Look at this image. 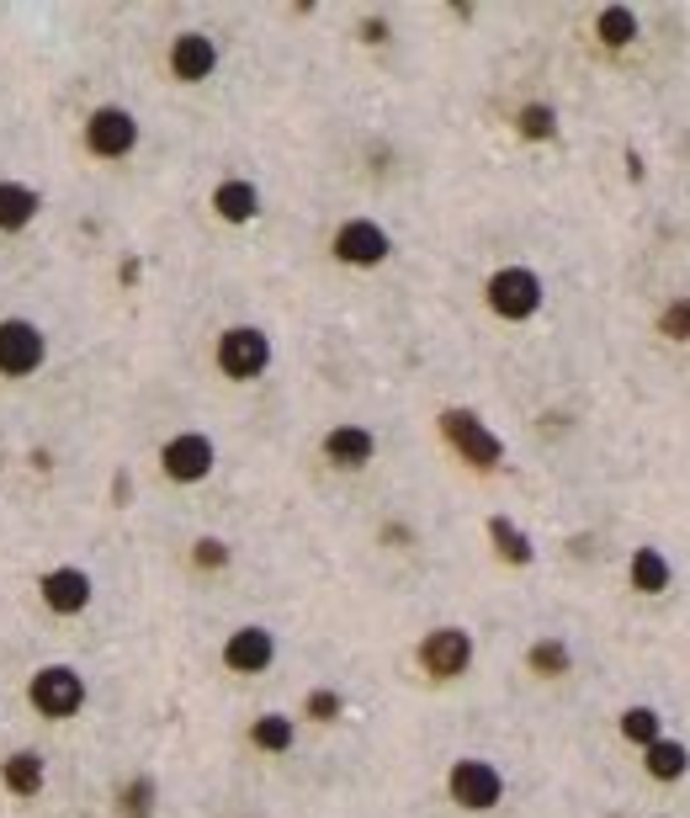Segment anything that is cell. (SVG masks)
Returning a JSON list of instances; mask_svg holds the SVG:
<instances>
[{
    "instance_id": "20",
    "label": "cell",
    "mask_w": 690,
    "mask_h": 818,
    "mask_svg": "<svg viewBox=\"0 0 690 818\" xmlns=\"http://www.w3.org/2000/svg\"><path fill=\"white\" fill-rule=\"evenodd\" d=\"M686 765H690L686 744H669V739H654V744H648V776H659V782H680V776H686Z\"/></svg>"
},
{
    "instance_id": "16",
    "label": "cell",
    "mask_w": 690,
    "mask_h": 818,
    "mask_svg": "<svg viewBox=\"0 0 690 818\" xmlns=\"http://www.w3.org/2000/svg\"><path fill=\"white\" fill-rule=\"evenodd\" d=\"M43 208V197L22 182H0V235H22Z\"/></svg>"
},
{
    "instance_id": "13",
    "label": "cell",
    "mask_w": 690,
    "mask_h": 818,
    "mask_svg": "<svg viewBox=\"0 0 690 818\" xmlns=\"http://www.w3.org/2000/svg\"><path fill=\"white\" fill-rule=\"evenodd\" d=\"M212 69H218V48H212L208 32H180L176 43H171V75L176 80H208Z\"/></svg>"
},
{
    "instance_id": "1",
    "label": "cell",
    "mask_w": 690,
    "mask_h": 818,
    "mask_svg": "<svg viewBox=\"0 0 690 818\" xmlns=\"http://www.w3.org/2000/svg\"><path fill=\"white\" fill-rule=\"evenodd\" d=\"M28 701H32V712H37V718H48V723L80 718V707H86V675H80L75 665H43V669H32Z\"/></svg>"
},
{
    "instance_id": "23",
    "label": "cell",
    "mask_w": 690,
    "mask_h": 818,
    "mask_svg": "<svg viewBox=\"0 0 690 818\" xmlns=\"http://www.w3.org/2000/svg\"><path fill=\"white\" fill-rule=\"evenodd\" d=\"M526 665L537 669V675H569V648L558 643V637H541V643H532V654H526Z\"/></svg>"
},
{
    "instance_id": "27",
    "label": "cell",
    "mask_w": 690,
    "mask_h": 818,
    "mask_svg": "<svg viewBox=\"0 0 690 818\" xmlns=\"http://www.w3.org/2000/svg\"><path fill=\"white\" fill-rule=\"evenodd\" d=\"M340 707H346V701L335 697V691H308V718H314V723H335Z\"/></svg>"
},
{
    "instance_id": "18",
    "label": "cell",
    "mask_w": 690,
    "mask_h": 818,
    "mask_svg": "<svg viewBox=\"0 0 690 818\" xmlns=\"http://www.w3.org/2000/svg\"><path fill=\"white\" fill-rule=\"evenodd\" d=\"M250 744L266 750V755H287V750H293V718H282V712L255 718V723H250Z\"/></svg>"
},
{
    "instance_id": "5",
    "label": "cell",
    "mask_w": 690,
    "mask_h": 818,
    "mask_svg": "<svg viewBox=\"0 0 690 818\" xmlns=\"http://www.w3.org/2000/svg\"><path fill=\"white\" fill-rule=\"evenodd\" d=\"M271 362V340L255 325H234V330H223L218 340V367L234 378V383H250V378H261Z\"/></svg>"
},
{
    "instance_id": "8",
    "label": "cell",
    "mask_w": 690,
    "mask_h": 818,
    "mask_svg": "<svg viewBox=\"0 0 690 818\" xmlns=\"http://www.w3.org/2000/svg\"><path fill=\"white\" fill-rule=\"evenodd\" d=\"M160 462H165V473H171L176 484H197V479H208L212 473V441L202 436V430H180V436L165 441Z\"/></svg>"
},
{
    "instance_id": "11",
    "label": "cell",
    "mask_w": 690,
    "mask_h": 818,
    "mask_svg": "<svg viewBox=\"0 0 690 818\" xmlns=\"http://www.w3.org/2000/svg\"><path fill=\"white\" fill-rule=\"evenodd\" d=\"M335 255H340L346 266H377V261H388V235H383L372 218H351V223H340V235H335Z\"/></svg>"
},
{
    "instance_id": "6",
    "label": "cell",
    "mask_w": 690,
    "mask_h": 818,
    "mask_svg": "<svg viewBox=\"0 0 690 818\" xmlns=\"http://www.w3.org/2000/svg\"><path fill=\"white\" fill-rule=\"evenodd\" d=\"M489 308L500 314V319H532L541 308V282L537 272H526V266H505V272L489 276Z\"/></svg>"
},
{
    "instance_id": "25",
    "label": "cell",
    "mask_w": 690,
    "mask_h": 818,
    "mask_svg": "<svg viewBox=\"0 0 690 818\" xmlns=\"http://www.w3.org/2000/svg\"><path fill=\"white\" fill-rule=\"evenodd\" d=\"M622 733H627L632 744L648 750V744L659 739V712H654V707H632V712H622Z\"/></svg>"
},
{
    "instance_id": "21",
    "label": "cell",
    "mask_w": 690,
    "mask_h": 818,
    "mask_svg": "<svg viewBox=\"0 0 690 818\" xmlns=\"http://www.w3.org/2000/svg\"><path fill=\"white\" fill-rule=\"evenodd\" d=\"M118 814L122 818H150L154 814V776H133V782H122Z\"/></svg>"
},
{
    "instance_id": "10",
    "label": "cell",
    "mask_w": 690,
    "mask_h": 818,
    "mask_svg": "<svg viewBox=\"0 0 690 818\" xmlns=\"http://www.w3.org/2000/svg\"><path fill=\"white\" fill-rule=\"evenodd\" d=\"M37 590H43V607L54 611V617H80V611L90 607V596H96L90 575H86V569H75V564L48 569V575L37 579Z\"/></svg>"
},
{
    "instance_id": "26",
    "label": "cell",
    "mask_w": 690,
    "mask_h": 818,
    "mask_svg": "<svg viewBox=\"0 0 690 818\" xmlns=\"http://www.w3.org/2000/svg\"><path fill=\"white\" fill-rule=\"evenodd\" d=\"M552 128H558V122H552L547 107H526V112H521V133H526V139H552Z\"/></svg>"
},
{
    "instance_id": "12",
    "label": "cell",
    "mask_w": 690,
    "mask_h": 818,
    "mask_svg": "<svg viewBox=\"0 0 690 818\" xmlns=\"http://www.w3.org/2000/svg\"><path fill=\"white\" fill-rule=\"evenodd\" d=\"M276 659V637L266 628H240V633L223 643V665L234 675H261V669Z\"/></svg>"
},
{
    "instance_id": "28",
    "label": "cell",
    "mask_w": 690,
    "mask_h": 818,
    "mask_svg": "<svg viewBox=\"0 0 690 818\" xmlns=\"http://www.w3.org/2000/svg\"><path fill=\"white\" fill-rule=\"evenodd\" d=\"M197 564H202V569H223V564H229V547L218 543V537H202V543H197Z\"/></svg>"
},
{
    "instance_id": "2",
    "label": "cell",
    "mask_w": 690,
    "mask_h": 818,
    "mask_svg": "<svg viewBox=\"0 0 690 818\" xmlns=\"http://www.w3.org/2000/svg\"><path fill=\"white\" fill-rule=\"evenodd\" d=\"M441 430H447L451 447L462 452V462H473V468H500V462H505V441H500L473 410H447V415H441Z\"/></svg>"
},
{
    "instance_id": "17",
    "label": "cell",
    "mask_w": 690,
    "mask_h": 818,
    "mask_svg": "<svg viewBox=\"0 0 690 818\" xmlns=\"http://www.w3.org/2000/svg\"><path fill=\"white\" fill-rule=\"evenodd\" d=\"M212 208H218V218H229V223H250L261 212V192L250 182H223L212 192Z\"/></svg>"
},
{
    "instance_id": "3",
    "label": "cell",
    "mask_w": 690,
    "mask_h": 818,
    "mask_svg": "<svg viewBox=\"0 0 690 818\" xmlns=\"http://www.w3.org/2000/svg\"><path fill=\"white\" fill-rule=\"evenodd\" d=\"M48 362V340L32 319H0V378H32Z\"/></svg>"
},
{
    "instance_id": "19",
    "label": "cell",
    "mask_w": 690,
    "mask_h": 818,
    "mask_svg": "<svg viewBox=\"0 0 690 818\" xmlns=\"http://www.w3.org/2000/svg\"><path fill=\"white\" fill-rule=\"evenodd\" d=\"M632 585H637L643 596H659L664 585H669V564H664L659 547H637V553H632Z\"/></svg>"
},
{
    "instance_id": "9",
    "label": "cell",
    "mask_w": 690,
    "mask_h": 818,
    "mask_svg": "<svg viewBox=\"0 0 690 818\" xmlns=\"http://www.w3.org/2000/svg\"><path fill=\"white\" fill-rule=\"evenodd\" d=\"M420 665L436 675V680H451V675H462V669L473 665V637L462 633V628H436V633H425L420 643Z\"/></svg>"
},
{
    "instance_id": "7",
    "label": "cell",
    "mask_w": 690,
    "mask_h": 818,
    "mask_svg": "<svg viewBox=\"0 0 690 818\" xmlns=\"http://www.w3.org/2000/svg\"><path fill=\"white\" fill-rule=\"evenodd\" d=\"M139 144V122L128 107H96L86 118V150L101 154V160H122V154H133Z\"/></svg>"
},
{
    "instance_id": "22",
    "label": "cell",
    "mask_w": 690,
    "mask_h": 818,
    "mask_svg": "<svg viewBox=\"0 0 690 818\" xmlns=\"http://www.w3.org/2000/svg\"><path fill=\"white\" fill-rule=\"evenodd\" d=\"M489 537L500 543V553H505L511 564H532V543L521 537V526H515V521H505V515H494V521H489Z\"/></svg>"
},
{
    "instance_id": "15",
    "label": "cell",
    "mask_w": 690,
    "mask_h": 818,
    "mask_svg": "<svg viewBox=\"0 0 690 818\" xmlns=\"http://www.w3.org/2000/svg\"><path fill=\"white\" fill-rule=\"evenodd\" d=\"M372 452H377V441L361 425H335L330 436H325V457L340 462V468H361V462H372Z\"/></svg>"
},
{
    "instance_id": "4",
    "label": "cell",
    "mask_w": 690,
    "mask_h": 818,
    "mask_svg": "<svg viewBox=\"0 0 690 818\" xmlns=\"http://www.w3.org/2000/svg\"><path fill=\"white\" fill-rule=\"evenodd\" d=\"M451 787V803L457 808H468V814H489L500 797H505V776L489 765V760H457L447 776Z\"/></svg>"
},
{
    "instance_id": "24",
    "label": "cell",
    "mask_w": 690,
    "mask_h": 818,
    "mask_svg": "<svg viewBox=\"0 0 690 818\" xmlns=\"http://www.w3.org/2000/svg\"><path fill=\"white\" fill-rule=\"evenodd\" d=\"M601 37L611 48H627L632 37H637V17H632L627 6H605L601 11Z\"/></svg>"
},
{
    "instance_id": "14",
    "label": "cell",
    "mask_w": 690,
    "mask_h": 818,
    "mask_svg": "<svg viewBox=\"0 0 690 818\" xmlns=\"http://www.w3.org/2000/svg\"><path fill=\"white\" fill-rule=\"evenodd\" d=\"M43 782H48V765H43L37 750H17V755H6V765H0V787L11 792V797H37Z\"/></svg>"
},
{
    "instance_id": "29",
    "label": "cell",
    "mask_w": 690,
    "mask_h": 818,
    "mask_svg": "<svg viewBox=\"0 0 690 818\" xmlns=\"http://www.w3.org/2000/svg\"><path fill=\"white\" fill-rule=\"evenodd\" d=\"M664 335H675V340H686L690 335V304H675L664 314Z\"/></svg>"
}]
</instances>
